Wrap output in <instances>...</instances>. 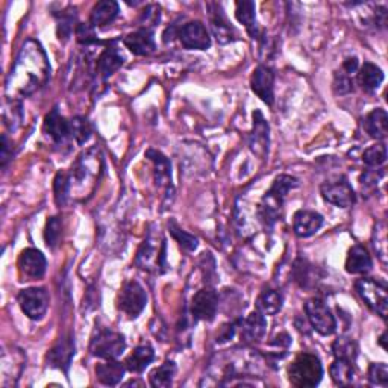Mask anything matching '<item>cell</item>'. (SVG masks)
Listing matches in <instances>:
<instances>
[{
    "instance_id": "obj_8",
    "label": "cell",
    "mask_w": 388,
    "mask_h": 388,
    "mask_svg": "<svg viewBox=\"0 0 388 388\" xmlns=\"http://www.w3.org/2000/svg\"><path fill=\"white\" fill-rule=\"evenodd\" d=\"M320 193L327 204H332L338 208H349L356 201L353 188L344 176L335 179V181L325 182L320 187Z\"/></svg>"
},
{
    "instance_id": "obj_41",
    "label": "cell",
    "mask_w": 388,
    "mask_h": 388,
    "mask_svg": "<svg viewBox=\"0 0 388 388\" xmlns=\"http://www.w3.org/2000/svg\"><path fill=\"white\" fill-rule=\"evenodd\" d=\"M332 88H334L335 94H338V96L349 94L353 92V77L344 73L340 68V70L335 72V75H334Z\"/></svg>"
},
{
    "instance_id": "obj_30",
    "label": "cell",
    "mask_w": 388,
    "mask_h": 388,
    "mask_svg": "<svg viewBox=\"0 0 388 388\" xmlns=\"http://www.w3.org/2000/svg\"><path fill=\"white\" fill-rule=\"evenodd\" d=\"M282 305H284L282 293L277 290H272V288L264 290L260 296H258V299L255 302L256 311H260L264 315L277 314L282 310Z\"/></svg>"
},
{
    "instance_id": "obj_6",
    "label": "cell",
    "mask_w": 388,
    "mask_h": 388,
    "mask_svg": "<svg viewBox=\"0 0 388 388\" xmlns=\"http://www.w3.org/2000/svg\"><path fill=\"white\" fill-rule=\"evenodd\" d=\"M147 305V294L144 288L137 281L126 282L117 297L118 311L126 314L129 318H135L143 313Z\"/></svg>"
},
{
    "instance_id": "obj_3",
    "label": "cell",
    "mask_w": 388,
    "mask_h": 388,
    "mask_svg": "<svg viewBox=\"0 0 388 388\" xmlns=\"http://www.w3.org/2000/svg\"><path fill=\"white\" fill-rule=\"evenodd\" d=\"M355 290L365 306H369L373 313L382 318H387L388 290L384 282L370 280V277H361L355 282Z\"/></svg>"
},
{
    "instance_id": "obj_44",
    "label": "cell",
    "mask_w": 388,
    "mask_h": 388,
    "mask_svg": "<svg viewBox=\"0 0 388 388\" xmlns=\"http://www.w3.org/2000/svg\"><path fill=\"white\" fill-rule=\"evenodd\" d=\"M76 38L81 44H93L97 42L94 27L89 23H79L76 26Z\"/></svg>"
},
{
    "instance_id": "obj_45",
    "label": "cell",
    "mask_w": 388,
    "mask_h": 388,
    "mask_svg": "<svg viewBox=\"0 0 388 388\" xmlns=\"http://www.w3.org/2000/svg\"><path fill=\"white\" fill-rule=\"evenodd\" d=\"M375 234L376 235H380L381 234V243H375V249H376V252L380 254V258L384 261L385 264V255H387V251H385V242H387V238H385V226L384 223H380V225H376L375 227ZM375 242H380L377 240V238H375Z\"/></svg>"
},
{
    "instance_id": "obj_48",
    "label": "cell",
    "mask_w": 388,
    "mask_h": 388,
    "mask_svg": "<svg viewBox=\"0 0 388 388\" xmlns=\"http://www.w3.org/2000/svg\"><path fill=\"white\" fill-rule=\"evenodd\" d=\"M9 146H11V143H9L8 137L4 135L2 137V155H0V161H2V167L4 168L6 167L9 159L13 158V151H11V149H9Z\"/></svg>"
},
{
    "instance_id": "obj_21",
    "label": "cell",
    "mask_w": 388,
    "mask_h": 388,
    "mask_svg": "<svg viewBox=\"0 0 388 388\" xmlns=\"http://www.w3.org/2000/svg\"><path fill=\"white\" fill-rule=\"evenodd\" d=\"M372 256L361 244H355L346 258V272L351 275H365L372 270Z\"/></svg>"
},
{
    "instance_id": "obj_31",
    "label": "cell",
    "mask_w": 388,
    "mask_h": 388,
    "mask_svg": "<svg viewBox=\"0 0 388 388\" xmlns=\"http://www.w3.org/2000/svg\"><path fill=\"white\" fill-rule=\"evenodd\" d=\"M330 373L335 385H351L353 382L355 377V369H353V363L340 360V358H335V361L330 367Z\"/></svg>"
},
{
    "instance_id": "obj_13",
    "label": "cell",
    "mask_w": 388,
    "mask_h": 388,
    "mask_svg": "<svg viewBox=\"0 0 388 388\" xmlns=\"http://www.w3.org/2000/svg\"><path fill=\"white\" fill-rule=\"evenodd\" d=\"M252 92L268 106L273 105L275 99V73L268 65H258L251 77Z\"/></svg>"
},
{
    "instance_id": "obj_9",
    "label": "cell",
    "mask_w": 388,
    "mask_h": 388,
    "mask_svg": "<svg viewBox=\"0 0 388 388\" xmlns=\"http://www.w3.org/2000/svg\"><path fill=\"white\" fill-rule=\"evenodd\" d=\"M17 267L22 281H37L44 276L47 261L46 256L38 249L29 247L20 254Z\"/></svg>"
},
{
    "instance_id": "obj_47",
    "label": "cell",
    "mask_w": 388,
    "mask_h": 388,
    "mask_svg": "<svg viewBox=\"0 0 388 388\" xmlns=\"http://www.w3.org/2000/svg\"><path fill=\"white\" fill-rule=\"evenodd\" d=\"M358 68H360V63H358V58L355 56L344 59V63L342 65V70L352 77L358 73Z\"/></svg>"
},
{
    "instance_id": "obj_37",
    "label": "cell",
    "mask_w": 388,
    "mask_h": 388,
    "mask_svg": "<svg viewBox=\"0 0 388 388\" xmlns=\"http://www.w3.org/2000/svg\"><path fill=\"white\" fill-rule=\"evenodd\" d=\"M63 235V220L59 217H51L46 223V231H44V240L47 247L55 249L61 240Z\"/></svg>"
},
{
    "instance_id": "obj_27",
    "label": "cell",
    "mask_w": 388,
    "mask_h": 388,
    "mask_svg": "<svg viewBox=\"0 0 388 388\" xmlns=\"http://www.w3.org/2000/svg\"><path fill=\"white\" fill-rule=\"evenodd\" d=\"M146 158L151 159L155 168V182L158 187H167L172 182V164L168 159L155 149H149Z\"/></svg>"
},
{
    "instance_id": "obj_25",
    "label": "cell",
    "mask_w": 388,
    "mask_h": 388,
    "mask_svg": "<svg viewBox=\"0 0 388 388\" xmlns=\"http://www.w3.org/2000/svg\"><path fill=\"white\" fill-rule=\"evenodd\" d=\"M125 370H126V365H123L122 363H118L117 360H106L105 363L96 365L97 381L108 387L117 385L122 382Z\"/></svg>"
},
{
    "instance_id": "obj_11",
    "label": "cell",
    "mask_w": 388,
    "mask_h": 388,
    "mask_svg": "<svg viewBox=\"0 0 388 388\" xmlns=\"http://www.w3.org/2000/svg\"><path fill=\"white\" fill-rule=\"evenodd\" d=\"M177 37L181 44L185 49H190V51H206L211 46L210 32H208L206 26L202 22H199V20L185 23L177 31Z\"/></svg>"
},
{
    "instance_id": "obj_7",
    "label": "cell",
    "mask_w": 388,
    "mask_h": 388,
    "mask_svg": "<svg viewBox=\"0 0 388 388\" xmlns=\"http://www.w3.org/2000/svg\"><path fill=\"white\" fill-rule=\"evenodd\" d=\"M17 301L25 315L31 320H42L49 310V294L42 287L25 288L18 293Z\"/></svg>"
},
{
    "instance_id": "obj_24",
    "label": "cell",
    "mask_w": 388,
    "mask_h": 388,
    "mask_svg": "<svg viewBox=\"0 0 388 388\" xmlns=\"http://www.w3.org/2000/svg\"><path fill=\"white\" fill-rule=\"evenodd\" d=\"M356 81L365 93H373L384 82V72L372 63H364L361 68H358Z\"/></svg>"
},
{
    "instance_id": "obj_15",
    "label": "cell",
    "mask_w": 388,
    "mask_h": 388,
    "mask_svg": "<svg viewBox=\"0 0 388 388\" xmlns=\"http://www.w3.org/2000/svg\"><path fill=\"white\" fill-rule=\"evenodd\" d=\"M75 355V342L70 335H64L54 344V347L49 351L46 360L47 364L59 370H68V365L72 363V358Z\"/></svg>"
},
{
    "instance_id": "obj_1",
    "label": "cell",
    "mask_w": 388,
    "mask_h": 388,
    "mask_svg": "<svg viewBox=\"0 0 388 388\" xmlns=\"http://www.w3.org/2000/svg\"><path fill=\"white\" fill-rule=\"evenodd\" d=\"M297 185H299V181L290 175H281L275 179L270 190L264 194L260 210H258V214H260V218L265 227H272L280 220L285 197Z\"/></svg>"
},
{
    "instance_id": "obj_29",
    "label": "cell",
    "mask_w": 388,
    "mask_h": 388,
    "mask_svg": "<svg viewBox=\"0 0 388 388\" xmlns=\"http://www.w3.org/2000/svg\"><path fill=\"white\" fill-rule=\"evenodd\" d=\"M235 17L238 22H240L246 27L249 35H251L252 38L260 37V29H258V23H256L254 2H247V0H243V2H237Z\"/></svg>"
},
{
    "instance_id": "obj_14",
    "label": "cell",
    "mask_w": 388,
    "mask_h": 388,
    "mask_svg": "<svg viewBox=\"0 0 388 388\" xmlns=\"http://www.w3.org/2000/svg\"><path fill=\"white\" fill-rule=\"evenodd\" d=\"M208 9H210V23L217 42L220 44L232 43L237 37V32L235 27L225 15L223 8L218 4H210L208 5Z\"/></svg>"
},
{
    "instance_id": "obj_28",
    "label": "cell",
    "mask_w": 388,
    "mask_h": 388,
    "mask_svg": "<svg viewBox=\"0 0 388 388\" xmlns=\"http://www.w3.org/2000/svg\"><path fill=\"white\" fill-rule=\"evenodd\" d=\"M155 352L149 344H142L134 349V352L126 358L125 365L129 372L142 373L146 370V367L154 361Z\"/></svg>"
},
{
    "instance_id": "obj_26",
    "label": "cell",
    "mask_w": 388,
    "mask_h": 388,
    "mask_svg": "<svg viewBox=\"0 0 388 388\" xmlns=\"http://www.w3.org/2000/svg\"><path fill=\"white\" fill-rule=\"evenodd\" d=\"M123 65V55L117 47H106L97 58V73L102 79L114 75Z\"/></svg>"
},
{
    "instance_id": "obj_4",
    "label": "cell",
    "mask_w": 388,
    "mask_h": 388,
    "mask_svg": "<svg viewBox=\"0 0 388 388\" xmlns=\"http://www.w3.org/2000/svg\"><path fill=\"white\" fill-rule=\"evenodd\" d=\"M126 349V342L122 334L111 330H101L89 344L92 355L102 358V360H117Z\"/></svg>"
},
{
    "instance_id": "obj_10",
    "label": "cell",
    "mask_w": 388,
    "mask_h": 388,
    "mask_svg": "<svg viewBox=\"0 0 388 388\" xmlns=\"http://www.w3.org/2000/svg\"><path fill=\"white\" fill-rule=\"evenodd\" d=\"M151 237L146 238L143 244L138 249V254L135 258V264L144 268V270H152V268H156V270L164 272L165 267V240H161L158 246L155 244Z\"/></svg>"
},
{
    "instance_id": "obj_38",
    "label": "cell",
    "mask_w": 388,
    "mask_h": 388,
    "mask_svg": "<svg viewBox=\"0 0 388 388\" xmlns=\"http://www.w3.org/2000/svg\"><path fill=\"white\" fill-rule=\"evenodd\" d=\"M313 265L308 263L306 260H303V258H299V260H296L294 265H293V276H294V281L299 284L301 287H305L308 288L311 284H313Z\"/></svg>"
},
{
    "instance_id": "obj_18",
    "label": "cell",
    "mask_w": 388,
    "mask_h": 388,
    "mask_svg": "<svg viewBox=\"0 0 388 388\" xmlns=\"http://www.w3.org/2000/svg\"><path fill=\"white\" fill-rule=\"evenodd\" d=\"M323 226V215L311 210H299L293 217V231L299 238L313 237Z\"/></svg>"
},
{
    "instance_id": "obj_17",
    "label": "cell",
    "mask_w": 388,
    "mask_h": 388,
    "mask_svg": "<svg viewBox=\"0 0 388 388\" xmlns=\"http://www.w3.org/2000/svg\"><path fill=\"white\" fill-rule=\"evenodd\" d=\"M238 330L244 343L260 342L267 331V320L264 314L260 311H254L243 320H238Z\"/></svg>"
},
{
    "instance_id": "obj_12",
    "label": "cell",
    "mask_w": 388,
    "mask_h": 388,
    "mask_svg": "<svg viewBox=\"0 0 388 388\" xmlns=\"http://www.w3.org/2000/svg\"><path fill=\"white\" fill-rule=\"evenodd\" d=\"M218 308V294L211 287L201 288L192 301V315L194 320L211 322L217 314Z\"/></svg>"
},
{
    "instance_id": "obj_35",
    "label": "cell",
    "mask_w": 388,
    "mask_h": 388,
    "mask_svg": "<svg viewBox=\"0 0 388 388\" xmlns=\"http://www.w3.org/2000/svg\"><path fill=\"white\" fill-rule=\"evenodd\" d=\"M70 188H72L70 175L65 172H59L55 176V181H54V193H55L54 196L58 206L65 205L68 196H70Z\"/></svg>"
},
{
    "instance_id": "obj_32",
    "label": "cell",
    "mask_w": 388,
    "mask_h": 388,
    "mask_svg": "<svg viewBox=\"0 0 388 388\" xmlns=\"http://www.w3.org/2000/svg\"><path fill=\"white\" fill-rule=\"evenodd\" d=\"M332 353L335 358H340V360L355 363L358 356V346L353 342V338L340 337L332 344Z\"/></svg>"
},
{
    "instance_id": "obj_39",
    "label": "cell",
    "mask_w": 388,
    "mask_h": 388,
    "mask_svg": "<svg viewBox=\"0 0 388 388\" xmlns=\"http://www.w3.org/2000/svg\"><path fill=\"white\" fill-rule=\"evenodd\" d=\"M159 22H161V8L158 5H147L138 18L140 29H147V31H152Z\"/></svg>"
},
{
    "instance_id": "obj_49",
    "label": "cell",
    "mask_w": 388,
    "mask_h": 388,
    "mask_svg": "<svg viewBox=\"0 0 388 388\" xmlns=\"http://www.w3.org/2000/svg\"><path fill=\"white\" fill-rule=\"evenodd\" d=\"M384 342H385V332L380 337V344H381V346L384 347V349H385V343H384Z\"/></svg>"
},
{
    "instance_id": "obj_36",
    "label": "cell",
    "mask_w": 388,
    "mask_h": 388,
    "mask_svg": "<svg viewBox=\"0 0 388 388\" xmlns=\"http://www.w3.org/2000/svg\"><path fill=\"white\" fill-rule=\"evenodd\" d=\"M387 161V146L384 143H377L365 149L363 154V163L367 167H380Z\"/></svg>"
},
{
    "instance_id": "obj_43",
    "label": "cell",
    "mask_w": 388,
    "mask_h": 388,
    "mask_svg": "<svg viewBox=\"0 0 388 388\" xmlns=\"http://www.w3.org/2000/svg\"><path fill=\"white\" fill-rule=\"evenodd\" d=\"M76 20V14L75 11L73 13H61V15H59V25H58V35H59V39H67L68 37H70L72 31H73V23Z\"/></svg>"
},
{
    "instance_id": "obj_46",
    "label": "cell",
    "mask_w": 388,
    "mask_h": 388,
    "mask_svg": "<svg viewBox=\"0 0 388 388\" xmlns=\"http://www.w3.org/2000/svg\"><path fill=\"white\" fill-rule=\"evenodd\" d=\"M384 173L381 170H365L361 176V185L363 187H376L377 182L381 181Z\"/></svg>"
},
{
    "instance_id": "obj_22",
    "label": "cell",
    "mask_w": 388,
    "mask_h": 388,
    "mask_svg": "<svg viewBox=\"0 0 388 388\" xmlns=\"http://www.w3.org/2000/svg\"><path fill=\"white\" fill-rule=\"evenodd\" d=\"M118 15V4L113 0L97 2L89 14V25L93 27H105L111 25Z\"/></svg>"
},
{
    "instance_id": "obj_5",
    "label": "cell",
    "mask_w": 388,
    "mask_h": 388,
    "mask_svg": "<svg viewBox=\"0 0 388 388\" xmlns=\"http://www.w3.org/2000/svg\"><path fill=\"white\" fill-rule=\"evenodd\" d=\"M305 313L313 330L323 337L332 335L337 330V322L330 306L318 297H311L305 303Z\"/></svg>"
},
{
    "instance_id": "obj_40",
    "label": "cell",
    "mask_w": 388,
    "mask_h": 388,
    "mask_svg": "<svg viewBox=\"0 0 388 388\" xmlns=\"http://www.w3.org/2000/svg\"><path fill=\"white\" fill-rule=\"evenodd\" d=\"M168 230H170L172 237L175 238V240L179 244H181V247L187 249V251H196L197 244H199V240H197V238L194 235L188 234L184 230H181V227H179L175 222L168 223Z\"/></svg>"
},
{
    "instance_id": "obj_34",
    "label": "cell",
    "mask_w": 388,
    "mask_h": 388,
    "mask_svg": "<svg viewBox=\"0 0 388 388\" xmlns=\"http://www.w3.org/2000/svg\"><path fill=\"white\" fill-rule=\"evenodd\" d=\"M68 126H70V138H73L79 146L85 144L92 137V125L88 123L85 117H73L68 122Z\"/></svg>"
},
{
    "instance_id": "obj_2",
    "label": "cell",
    "mask_w": 388,
    "mask_h": 388,
    "mask_svg": "<svg viewBox=\"0 0 388 388\" xmlns=\"http://www.w3.org/2000/svg\"><path fill=\"white\" fill-rule=\"evenodd\" d=\"M323 365L314 353L301 352L288 365V381L297 388H313L320 384Z\"/></svg>"
},
{
    "instance_id": "obj_23",
    "label": "cell",
    "mask_w": 388,
    "mask_h": 388,
    "mask_svg": "<svg viewBox=\"0 0 388 388\" xmlns=\"http://www.w3.org/2000/svg\"><path fill=\"white\" fill-rule=\"evenodd\" d=\"M363 126L365 132L369 134L375 140H384L388 134V115L385 109L376 108L364 117Z\"/></svg>"
},
{
    "instance_id": "obj_16",
    "label": "cell",
    "mask_w": 388,
    "mask_h": 388,
    "mask_svg": "<svg viewBox=\"0 0 388 388\" xmlns=\"http://www.w3.org/2000/svg\"><path fill=\"white\" fill-rule=\"evenodd\" d=\"M268 123L263 117L261 111L254 113V127L251 137H249V146L251 151L260 158H265L268 154V143H270V135H268Z\"/></svg>"
},
{
    "instance_id": "obj_19",
    "label": "cell",
    "mask_w": 388,
    "mask_h": 388,
    "mask_svg": "<svg viewBox=\"0 0 388 388\" xmlns=\"http://www.w3.org/2000/svg\"><path fill=\"white\" fill-rule=\"evenodd\" d=\"M44 134L51 138L55 144H63L67 138H70V126L65 118L59 114L58 108H54L44 118Z\"/></svg>"
},
{
    "instance_id": "obj_42",
    "label": "cell",
    "mask_w": 388,
    "mask_h": 388,
    "mask_svg": "<svg viewBox=\"0 0 388 388\" xmlns=\"http://www.w3.org/2000/svg\"><path fill=\"white\" fill-rule=\"evenodd\" d=\"M369 381L372 385H388V367L384 363H373L369 367Z\"/></svg>"
},
{
    "instance_id": "obj_33",
    "label": "cell",
    "mask_w": 388,
    "mask_h": 388,
    "mask_svg": "<svg viewBox=\"0 0 388 388\" xmlns=\"http://www.w3.org/2000/svg\"><path fill=\"white\" fill-rule=\"evenodd\" d=\"M176 375V364L173 361H165L151 373L152 387H170L173 377Z\"/></svg>"
},
{
    "instance_id": "obj_20",
    "label": "cell",
    "mask_w": 388,
    "mask_h": 388,
    "mask_svg": "<svg viewBox=\"0 0 388 388\" xmlns=\"http://www.w3.org/2000/svg\"><path fill=\"white\" fill-rule=\"evenodd\" d=\"M123 43L129 49V51L138 56L151 55L155 52V49H156L154 32L147 31V29H138V31L126 35Z\"/></svg>"
}]
</instances>
